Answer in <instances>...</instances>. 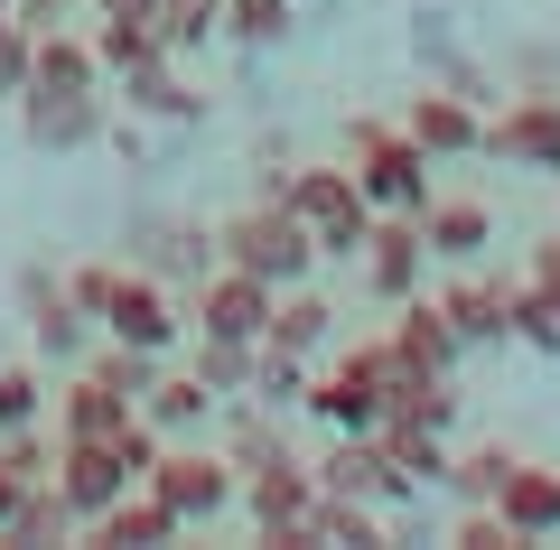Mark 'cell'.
Instances as JSON below:
<instances>
[{"instance_id": "1", "label": "cell", "mask_w": 560, "mask_h": 550, "mask_svg": "<svg viewBox=\"0 0 560 550\" xmlns=\"http://www.w3.org/2000/svg\"><path fill=\"white\" fill-rule=\"evenodd\" d=\"M215 261H234V271L271 280V290H290V280H308L318 243H308V224L290 215L280 197H253L243 215H224V224H215Z\"/></svg>"}, {"instance_id": "2", "label": "cell", "mask_w": 560, "mask_h": 550, "mask_svg": "<svg viewBox=\"0 0 560 550\" xmlns=\"http://www.w3.org/2000/svg\"><path fill=\"white\" fill-rule=\"evenodd\" d=\"M346 168H355V187L374 206H393V215H420V206H430V150H420L411 131H393V121H346Z\"/></svg>"}, {"instance_id": "3", "label": "cell", "mask_w": 560, "mask_h": 550, "mask_svg": "<svg viewBox=\"0 0 560 550\" xmlns=\"http://www.w3.org/2000/svg\"><path fill=\"white\" fill-rule=\"evenodd\" d=\"M280 206L308 224V243H318V261L327 253H346L355 261L364 253V224H374V197L355 187V168H290V187H280Z\"/></svg>"}, {"instance_id": "4", "label": "cell", "mask_w": 560, "mask_h": 550, "mask_svg": "<svg viewBox=\"0 0 560 550\" xmlns=\"http://www.w3.org/2000/svg\"><path fill=\"white\" fill-rule=\"evenodd\" d=\"M140 485L160 494V504L178 513V531H187V523H215V513L243 494V467H234L224 448H187V438H160V457H150V476H140Z\"/></svg>"}, {"instance_id": "5", "label": "cell", "mask_w": 560, "mask_h": 550, "mask_svg": "<svg viewBox=\"0 0 560 550\" xmlns=\"http://www.w3.org/2000/svg\"><path fill=\"white\" fill-rule=\"evenodd\" d=\"M113 346H140V354H168L187 336V308L168 299V280L160 271H121L113 280V299H103V317H94Z\"/></svg>"}, {"instance_id": "6", "label": "cell", "mask_w": 560, "mask_h": 550, "mask_svg": "<svg viewBox=\"0 0 560 550\" xmlns=\"http://www.w3.org/2000/svg\"><path fill=\"white\" fill-rule=\"evenodd\" d=\"M271 280L234 271V261H215V271H197V290H187V327L197 336H243V346H261V327H271Z\"/></svg>"}, {"instance_id": "7", "label": "cell", "mask_w": 560, "mask_h": 550, "mask_svg": "<svg viewBox=\"0 0 560 550\" xmlns=\"http://www.w3.org/2000/svg\"><path fill=\"white\" fill-rule=\"evenodd\" d=\"M308 411L327 420V430H374L383 420V374H374V336H364V346H346L337 364H327V374H308Z\"/></svg>"}, {"instance_id": "8", "label": "cell", "mask_w": 560, "mask_h": 550, "mask_svg": "<svg viewBox=\"0 0 560 550\" xmlns=\"http://www.w3.org/2000/svg\"><path fill=\"white\" fill-rule=\"evenodd\" d=\"M47 476H57V494L75 504V523H94L113 494L140 485V467L113 448V438H57V467H47Z\"/></svg>"}, {"instance_id": "9", "label": "cell", "mask_w": 560, "mask_h": 550, "mask_svg": "<svg viewBox=\"0 0 560 550\" xmlns=\"http://www.w3.org/2000/svg\"><path fill=\"white\" fill-rule=\"evenodd\" d=\"M318 485H327V494H355V504H401V494H420L411 476L393 467V448H383L374 430H337V448H327Z\"/></svg>"}, {"instance_id": "10", "label": "cell", "mask_w": 560, "mask_h": 550, "mask_svg": "<svg viewBox=\"0 0 560 550\" xmlns=\"http://www.w3.org/2000/svg\"><path fill=\"white\" fill-rule=\"evenodd\" d=\"M477 150H495L504 168H541V177H560V103H551V94H523L514 113L486 121Z\"/></svg>"}, {"instance_id": "11", "label": "cell", "mask_w": 560, "mask_h": 550, "mask_svg": "<svg viewBox=\"0 0 560 550\" xmlns=\"http://www.w3.org/2000/svg\"><path fill=\"white\" fill-rule=\"evenodd\" d=\"M20 131H28V150H94V140L113 131V113H103V94H38V84H28Z\"/></svg>"}, {"instance_id": "12", "label": "cell", "mask_w": 560, "mask_h": 550, "mask_svg": "<svg viewBox=\"0 0 560 550\" xmlns=\"http://www.w3.org/2000/svg\"><path fill=\"white\" fill-rule=\"evenodd\" d=\"M383 541V504H355V494H308V513L280 531V550H374Z\"/></svg>"}, {"instance_id": "13", "label": "cell", "mask_w": 560, "mask_h": 550, "mask_svg": "<svg viewBox=\"0 0 560 550\" xmlns=\"http://www.w3.org/2000/svg\"><path fill=\"white\" fill-rule=\"evenodd\" d=\"M308 494H318V476H308L300 467V457H261V467H243V494H234V504H253V523H261V541H271L280 550V531H290V523H300V513H308Z\"/></svg>"}, {"instance_id": "14", "label": "cell", "mask_w": 560, "mask_h": 550, "mask_svg": "<svg viewBox=\"0 0 560 550\" xmlns=\"http://www.w3.org/2000/svg\"><path fill=\"white\" fill-rule=\"evenodd\" d=\"M420 261H430V243H420V224L411 215H393V224H364V290L374 299H411L420 290Z\"/></svg>"}, {"instance_id": "15", "label": "cell", "mask_w": 560, "mask_h": 550, "mask_svg": "<svg viewBox=\"0 0 560 550\" xmlns=\"http://www.w3.org/2000/svg\"><path fill=\"white\" fill-rule=\"evenodd\" d=\"M28 84H38V94H103L94 38H75V28H38V38H28ZM28 84H20V94H28Z\"/></svg>"}, {"instance_id": "16", "label": "cell", "mask_w": 560, "mask_h": 550, "mask_svg": "<svg viewBox=\"0 0 560 550\" xmlns=\"http://www.w3.org/2000/svg\"><path fill=\"white\" fill-rule=\"evenodd\" d=\"M84 541H103V550H160V541H178V513H168L150 485H131V494H113V504L84 523Z\"/></svg>"}, {"instance_id": "17", "label": "cell", "mask_w": 560, "mask_h": 550, "mask_svg": "<svg viewBox=\"0 0 560 550\" xmlns=\"http://www.w3.org/2000/svg\"><path fill=\"white\" fill-rule=\"evenodd\" d=\"M495 513L514 523V541H551L560 531V476L533 467V457H514V476L495 485Z\"/></svg>"}, {"instance_id": "18", "label": "cell", "mask_w": 560, "mask_h": 550, "mask_svg": "<svg viewBox=\"0 0 560 550\" xmlns=\"http://www.w3.org/2000/svg\"><path fill=\"white\" fill-rule=\"evenodd\" d=\"M20 308H28V336H38V354H75V346H84V327H94V317L66 299V280H57V271H20Z\"/></svg>"}, {"instance_id": "19", "label": "cell", "mask_w": 560, "mask_h": 550, "mask_svg": "<svg viewBox=\"0 0 560 550\" xmlns=\"http://www.w3.org/2000/svg\"><path fill=\"white\" fill-rule=\"evenodd\" d=\"M131 420H140V401H121L103 374H75L57 393V438H121Z\"/></svg>"}, {"instance_id": "20", "label": "cell", "mask_w": 560, "mask_h": 550, "mask_svg": "<svg viewBox=\"0 0 560 550\" xmlns=\"http://www.w3.org/2000/svg\"><path fill=\"white\" fill-rule=\"evenodd\" d=\"M440 308H448V327H458V346H495V336H514V290H504V280H448Z\"/></svg>"}, {"instance_id": "21", "label": "cell", "mask_w": 560, "mask_h": 550, "mask_svg": "<svg viewBox=\"0 0 560 550\" xmlns=\"http://www.w3.org/2000/svg\"><path fill=\"white\" fill-rule=\"evenodd\" d=\"M411 224H420V243H430L440 261H467V253H486V243H495V215H486L477 197H430Z\"/></svg>"}, {"instance_id": "22", "label": "cell", "mask_w": 560, "mask_h": 550, "mask_svg": "<svg viewBox=\"0 0 560 550\" xmlns=\"http://www.w3.org/2000/svg\"><path fill=\"white\" fill-rule=\"evenodd\" d=\"M401 131H411V140H420V150H430V159H467V150H477V140H486V121L467 113V94H420Z\"/></svg>"}, {"instance_id": "23", "label": "cell", "mask_w": 560, "mask_h": 550, "mask_svg": "<svg viewBox=\"0 0 560 550\" xmlns=\"http://www.w3.org/2000/svg\"><path fill=\"white\" fill-rule=\"evenodd\" d=\"M327 327H337V308H327L308 280H290V290L271 299V327H261V346H271V354H308V346H327Z\"/></svg>"}, {"instance_id": "24", "label": "cell", "mask_w": 560, "mask_h": 550, "mask_svg": "<svg viewBox=\"0 0 560 550\" xmlns=\"http://www.w3.org/2000/svg\"><path fill=\"white\" fill-rule=\"evenodd\" d=\"M66 531H75V504L57 494V476H28V485H20V504H10V523H0V541L47 550V541H66Z\"/></svg>"}, {"instance_id": "25", "label": "cell", "mask_w": 560, "mask_h": 550, "mask_svg": "<svg viewBox=\"0 0 560 550\" xmlns=\"http://www.w3.org/2000/svg\"><path fill=\"white\" fill-rule=\"evenodd\" d=\"M113 84H121V103H131V121H197V113H206V103L187 94L178 75H168V57H150V66H121Z\"/></svg>"}, {"instance_id": "26", "label": "cell", "mask_w": 560, "mask_h": 550, "mask_svg": "<svg viewBox=\"0 0 560 550\" xmlns=\"http://www.w3.org/2000/svg\"><path fill=\"white\" fill-rule=\"evenodd\" d=\"M374 438L393 448V467L411 485H448V430H430V420H374Z\"/></svg>"}, {"instance_id": "27", "label": "cell", "mask_w": 560, "mask_h": 550, "mask_svg": "<svg viewBox=\"0 0 560 550\" xmlns=\"http://www.w3.org/2000/svg\"><path fill=\"white\" fill-rule=\"evenodd\" d=\"M393 346L401 354H420V364H458V327H448V308L440 299H401V317H393Z\"/></svg>"}, {"instance_id": "28", "label": "cell", "mask_w": 560, "mask_h": 550, "mask_svg": "<svg viewBox=\"0 0 560 550\" xmlns=\"http://www.w3.org/2000/svg\"><path fill=\"white\" fill-rule=\"evenodd\" d=\"M94 57H103V75H121V66L168 57V38L150 20H131V10H94Z\"/></svg>"}, {"instance_id": "29", "label": "cell", "mask_w": 560, "mask_h": 550, "mask_svg": "<svg viewBox=\"0 0 560 550\" xmlns=\"http://www.w3.org/2000/svg\"><path fill=\"white\" fill-rule=\"evenodd\" d=\"M215 411V393H206V374H160L150 383V393H140V420H150V430H197V420Z\"/></svg>"}, {"instance_id": "30", "label": "cell", "mask_w": 560, "mask_h": 550, "mask_svg": "<svg viewBox=\"0 0 560 550\" xmlns=\"http://www.w3.org/2000/svg\"><path fill=\"white\" fill-rule=\"evenodd\" d=\"M197 374H206V393H253V374H261V346H243V336H197Z\"/></svg>"}, {"instance_id": "31", "label": "cell", "mask_w": 560, "mask_h": 550, "mask_svg": "<svg viewBox=\"0 0 560 550\" xmlns=\"http://www.w3.org/2000/svg\"><path fill=\"white\" fill-rule=\"evenodd\" d=\"M150 28L168 38V57H178V47H206L224 28V0H150Z\"/></svg>"}, {"instance_id": "32", "label": "cell", "mask_w": 560, "mask_h": 550, "mask_svg": "<svg viewBox=\"0 0 560 550\" xmlns=\"http://www.w3.org/2000/svg\"><path fill=\"white\" fill-rule=\"evenodd\" d=\"M290 10H300V0H224V38L280 47V38H290Z\"/></svg>"}, {"instance_id": "33", "label": "cell", "mask_w": 560, "mask_h": 550, "mask_svg": "<svg viewBox=\"0 0 560 550\" xmlns=\"http://www.w3.org/2000/svg\"><path fill=\"white\" fill-rule=\"evenodd\" d=\"M504 476H514V448H504V438H495V448H467V457H448V485H458L467 504H495V485H504Z\"/></svg>"}, {"instance_id": "34", "label": "cell", "mask_w": 560, "mask_h": 550, "mask_svg": "<svg viewBox=\"0 0 560 550\" xmlns=\"http://www.w3.org/2000/svg\"><path fill=\"white\" fill-rule=\"evenodd\" d=\"M84 374H103V383H113L121 401H140L150 383H160V354H140V346H113V336H103V354L84 364Z\"/></svg>"}, {"instance_id": "35", "label": "cell", "mask_w": 560, "mask_h": 550, "mask_svg": "<svg viewBox=\"0 0 560 550\" xmlns=\"http://www.w3.org/2000/svg\"><path fill=\"white\" fill-rule=\"evenodd\" d=\"M514 336L541 354H560V290H541V280H523L514 290Z\"/></svg>"}, {"instance_id": "36", "label": "cell", "mask_w": 560, "mask_h": 550, "mask_svg": "<svg viewBox=\"0 0 560 550\" xmlns=\"http://www.w3.org/2000/svg\"><path fill=\"white\" fill-rule=\"evenodd\" d=\"M38 411H47V383H38V364H0V430H28Z\"/></svg>"}, {"instance_id": "37", "label": "cell", "mask_w": 560, "mask_h": 550, "mask_svg": "<svg viewBox=\"0 0 560 550\" xmlns=\"http://www.w3.org/2000/svg\"><path fill=\"white\" fill-rule=\"evenodd\" d=\"M448 550H523V541H514V523L495 504H467V523L448 531Z\"/></svg>"}, {"instance_id": "38", "label": "cell", "mask_w": 560, "mask_h": 550, "mask_svg": "<svg viewBox=\"0 0 560 550\" xmlns=\"http://www.w3.org/2000/svg\"><path fill=\"white\" fill-rule=\"evenodd\" d=\"M28 38H38V28H20L10 20V0H0V94L20 103V84H28Z\"/></svg>"}, {"instance_id": "39", "label": "cell", "mask_w": 560, "mask_h": 550, "mask_svg": "<svg viewBox=\"0 0 560 550\" xmlns=\"http://www.w3.org/2000/svg\"><path fill=\"white\" fill-rule=\"evenodd\" d=\"M57 280H66V299H75L84 317H103V299H113L121 271H113V261H75V271H57Z\"/></svg>"}, {"instance_id": "40", "label": "cell", "mask_w": 560, "mask_h": 550, "mask_svg": "<svg viewBox=\"0 0 560 550\" xmlns=\"http://www.w3.org/2000/svg\"><path fill=\"white\" fill-rule=\"evenodd\" d=\"M0 457H10L20 476H47V467H57V448L38 438V420H28V430H0Z\"/></svg>"}, {"instance_id": "41", "label": "cell", "mask_w": 560, "mask_h": 550, "mask_svg": "<svg viewBox=\"0 0 560 550\" xmlns=\"http://www.w3.org/2000/svg\"><path fill=\"white\" fill-rule=\"evenodd\" d=\"M57 10H75V0H10V20H20V28H57Z\"/></svg>"}, {"instance_id": "42", "label": "cell", "mask_w": 560, "mask_h": 550, "mask_svg": "<svg viewBox=\"0 0 560 550\" xmlns=\"http://www.w3.org/2000/svg\"><path fill=\"white\" fill-rule=\"evenodd\" d=\"M533 280H541V290H560V234H551V243L533 253Z\"/></svg>"}, {"instance_id": "43", "label": "cell", "mask_w": 560, "mask_h": 550, "mask_svg": "<svg viewBox=\"0 0 560 550\" xmlns=\"http://www.w3.org/2000/svg\"><path fill=\"white\" fill-rule=\"evenodd\" d=\"M20 485H28V476L10 467V457H0V523H10V504H20Z\"/></svg>"}, {"instance_id": "44", "label": "cell", "mask_w": 560, "mask_h": 550, "mask_svg": "<svg viewBox=\"0 0 560 550\" xmlns=\"http://www.w3.org/2000/svg\"><path fill=\"white\" fill-rule=\"evenodd\" d=\"M84 10H131V20H150V0H84Z\"/></svg>"}]
</instances>
